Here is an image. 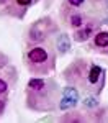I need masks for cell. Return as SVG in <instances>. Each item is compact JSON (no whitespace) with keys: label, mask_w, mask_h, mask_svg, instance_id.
Here are the masks:
<instances>
[{"label":"cell","mask_w":108,"mask_h":123,"mask_svg":"<svg viewBox=\"0 0 108 123\" xmlns=\"http://www.w3.org/2000/svg\"><path fill=\"white\" fill-rule=\"evenodd\" d=\"M95 44L100 48L108 46V33L107 31H102V33H98L97 36H95Z\"/></svg>","instance_id":"5b68a950"},{"label":"cell","mask_w":108,"mask_h":123,"mask_svg":"<svg viewBox=\"0 0 108 123\" xmlns=\"http://www.w3.org/2000/svg\"><path fill=\"white\" fill-rule=\"evenodd\" d=\"M7 89H8V85H7V82L0 79V94H5V92H7Z\"/></svg>","instance_id":"30bf717a"},{"label":"cell","mask_w":108,"mask_h":123,"mask_svg":"<svg viewBox=\"0 0 108 123\" xmlns=\"http://www.w3.org/2000/svg\"><path fill=\"white\" fill-rule=\"evenodd\" d=\"M17 3L18 5H23V7H28L29 3H31V0H17Z\"/></svg>","instance_id":"7c38bea8"},{"label":"cell","mask_w":108,"mask_h":123,"mask_svg":"<svg viewBox=\"0 0 108 123\" xmlns=\"http://www.w3.org/2000/svg\"><path fill=\"white\" fill-rule=\"evenodd\" d=\"M84 105H85V107H97L98 100L95 98V97H87V98L84 100Z\"/></svg>","instance_id":"9c48e42d"},{"label":"cell","mask_w":108,"mask_h":123,"mask_svg":"<svg viewBox=\"0 0 108 123\" xmlns=\"http://www.w3.org/2000/svg\"><path fill=\"white\" fill-rule=\"evenodd\" d=\"M28 87L31 90H39V89L44 87V80H43V79H31L28 82Z\"/></svg>","instance_id":"52a82bcc"},{"label":"cell","mask_w":108,"mask_h":123,"mask_svg":"<svg viewBox=\"0 0 108 123\" xmlns=\"http://www.w3.org/2000/svg\"><path fill=\"white\" fill-rule=\"evenodd\" d=\"M28 59L31 62H44L48 59V53L43 49V48H33L31 51L28 53Z\"/></svg>","instance_id":"7a4b0ae2"},{"label":"cell","mask_w":108,"mask_h":123,"mask_svg":"<svg viewBox=\"0 0 108 123\" xmlns=\"http://www.w3.org/2000/svg\"><path fill=\"white\" fill-rule=\"evenodd\" d=\"M100 74H102V69L98 66H92L90 72H88V82L90 84H97L98 79H100Z\"/></svg>","instance_id":"277c9868"},{"label":"cell","mask_w":108,"mask_h":123,"mask_svg":"<svg viewBox=\"0 0 108 123\" xmlns=\"http://www.w3.org/2000/svg\"><path fill=\"white\" fill-rule=\"evenodd\" d=\"M90 33H92V26H87V28L80 30L79 33H75V39L77 41H84V39H87L90 36Z\"/></svg>","instance_id":"8992f818"},{"label":"cell","mask_w":108,"mask_h":123,"mask_svg":"<svg viewBox=\"0 0 108 123\" xmlns=\"http://www.w3.org/2000/svg\"><path fill=\"white\" fill-rule=\"evenodd\" d=\"M3 108H5V102H3V100H0V113L3 112Z\"/></svg>","instance_id":"4fadbf2b"},{"label":"cell","mask_w":108,"mask_h":123,"mask_svg":"<svg viewBox=\"0 0 108 123\" xmlns=\"http://www.w3.org/2000/svg\"><path fill=\"white\" fill-rule=\"evenodd\" d=\"M69 48H70V39H69L67 35H61L57 38V49L61 54H64V53H67Z\"/></svg>","instance_id":"3957f363"},{"label":"cell","mask_w":108,"mask_h":123,"mask_svg":"<svg viewBox=\"0 0 108 123\" xmlns=\"http://www.w3.org/2000/svg\"><path fill=\"white\" fill-rule=\"evenodd\" d=\"M69 3L74 5V7H80V5L84 3V0H69Z\"/></svg>","instance_id":"8fae6325"},{"label":"cell","mask_w":108,"mask_h":123,"mask_svg":"<svg viewBox=\"0 0 108 123\" xmlns=\"http://www.w3.org/2000/svg\"><path fill=\"white\" fill-rule=\"evenodd\" d=\"M77 102H79V92L74 87H66L62 92V100L59 102V107H61V110H67V108L75 107Z\"/></svg>","instance_id":"6da1fadb"},{"label":"cell","mask_w":108,"mask_h":123,"mask_svg":"<svg viewBox=\"0 0 108 123\" xmlns=\"http://www.w3.org/2000/svg\"><path fill=\"white\" fill-rule=\"evenodd\" d=\"M82 23H84V21H82V17H80V15H72V17H70V25H72L74 28H79Z\"/></svg>","instance_id":"ba28073f"}]
</instances>
